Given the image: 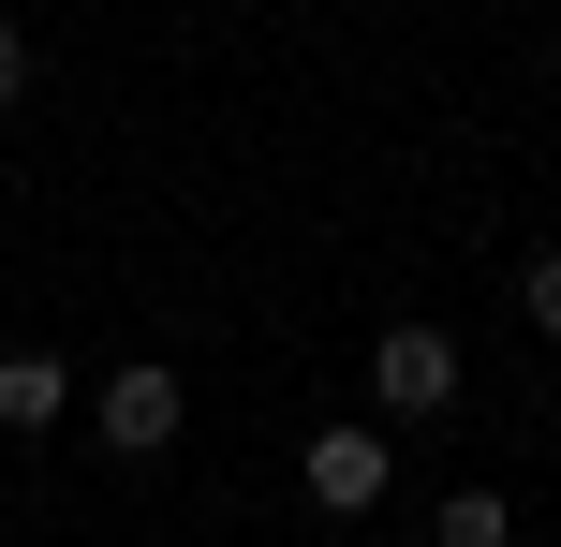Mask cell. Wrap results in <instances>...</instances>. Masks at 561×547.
<instances>
[{"mask_svg": "<svg viewBox=\"0 0 561 547\" xmlns=\"http://www.w3.org/2000/svg\"><path fill=\"white\" fill-rule=\"evenodd\" d=\"M75 414H89V430H104V459H163V444H178V414H193V385H178L163 355H118V371L89 385Z\"/></svg>", "mask_w": 561, "mask_h": 547, "instance_id": "obj_2", "label": "cell"}, {"mask_svg": "<svg viewBox=\"0 0 561 547\" xmlns=\"http://www.w3.org/2000/svg\"><path fill=\"white\" fill-rule=\"evenodd\" d=\"M517 311H533V341H561V252H533V266H517Z\"/></svg>", "mask_w": 561, "mask_h": 547, "instance_id": "obj_6", "label": "cell"}, {"mask_svg": "<svg viewBox=\"0 0 561 547\" xmlns=\"http://www.w3.org/2000/svg\"><path fill=\"white\" fill-rule=\"evenodd\" d=\"M15 89H30V30L0 15V104H15Z\"/></svg>", "mask_w": 561, "mask_h": 547, "instance_id": "obj_7", "label": "cell"}, {"mask_svg": "<svg viewBox=\"0 0 561 547\" xmlns=\"http://www.w3.org/2000/svg\"><path fill=\"white\" fill-rule=\"evenodd\" d=\"M458 341L444 326H385V341H369V430H428V414H458Z\"/></svg>", "mask_w": 561, "mask_h": 547, "instance_id": "obj_1", "label": "cell"}, {"mask_svg": "<svg viewBox=\"0 0 561 547\" xmlns=\"http://www.w3.org/2000/svg\"><path fill=\"white\" fill-rule=\"evenodd\" d=\"M75 400H89V385L59 371L45 341H15V355H0V444H30V430H59V414H75Z\"/></svg>", "mask_w": 561, "mask_h": 547, "instance_id": "obj_4", "label": "cell"}, {"mask_svg": "<svg viewBox=\"0 0 561 547\" xmlns=\"http://www.w3.org/2000/svg\"><path fill=\"white\" fill-rule=\"evenodd\" d=\"M296 489L325 503V518H369V503L399 489V444L369 430V414H340V430H310V459H296Z\"/></svg>", "mask_w": 561, "mask_h": 547, "instance_id": "obj_3", "label": "cell"}, {"mask_svg": "<svg viewBox=\"0 0 561 547\" xmlns=\"http://www.w3.org/2000/svg\"><path fill=\"white\" fill-rule=\"evenodd\" d=\"M428 547H517V503H503V489H444Z\"/></svg>", "mask_w": 561, "mask_h": 547, "instance_id": "obj_5", "label": "cell"}]
</instances>
